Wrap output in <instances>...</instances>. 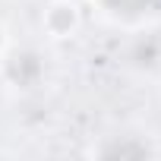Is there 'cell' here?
<instances>
[{"instance_id": "cell-1", "label": "cell", "mask_w": 161, "mask_h": 161, "mask_svg": "<svg viewBox=\"0 0 161 161\" xmlns=\"http://www.w3.org/2000/svg\"><path fill=\"white\" fill-rule=\"evenodd\" d=\"M47 73H51L47 57L35 44H13V47L7 44V51L0 54V79L13 92L32 95V92L44 89Z\"/></svg>"}, {"instance_id": "cell-2", "label": "cell", "mask_w": 161, "mask_h": 161, "mask_svg": "<svg viewBox=\"0 0 161 161\" xmlns=\"http://www.w3.org/2000/svg\"><path fill=\"white\" fill-rule=\"evenodd\" d=\"M89 155H95V158H155L158 145H155V136L123 126L117 133L98 136V142H92Z\"/></svg>"}, {"instance_id": "cell-3", "label": "cell", "mask_w": 161, "mask_h": 161, "mask_svg": "<svg viewBox=\"0 0 161 161\" xmlns=\"http://www.w3.org/2000/svg\"><path fill=\"white\" fill-rule=\"evenodd\" d=\"M41 29L54 41H66L82 29V10L76 0H47L41 10Z\"/></svg>"}, {"instance_id": "cell-4", "label": "cell", "mask_w": 161, "mask_h": 161, "mask_svg": "<svg viewBox=\"0 0 161 161\" xmlns=\"http://www.w3.org/2000/svg\"><path fill=\"white\" fill-rule=\"evenodd\" d=\"M123 63H126L130 69L142 73V76L158 73V69H161V38H158L155 32H139V35L126 44Z\"/></svg>"}, {"instance_id": "cell-5", "label": "cell", "mask_w": 161, "mask_h": 161, "mask_svg": "<svg viewBox=\"0 0 161 161\" xmlns=\"http://www.w3.org/2000/svg\"><path fill=\"white\" fill-rule=\"evenodd\" d=\"M92 7L117 25L120 22L133 25V22H145L152 13H158L161 0H92Z\"/></svg>"}, {"instance_id": "cell-6", "label": "cell", "mask_w": 161, "mask_h": 161, "mask_svg": "<svg viewBox=\"0 0 161 161\" xmlns=\"http://www.w3.org/2000/svg\"><path fill=\"white\" fill-rule=\"evenodd\" d=\"M7 44H10V38H7V29H3V22H0V54L7 51Z\"/></svg>"}]
</instances>
